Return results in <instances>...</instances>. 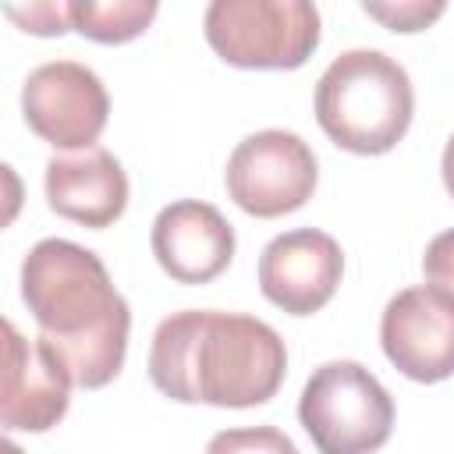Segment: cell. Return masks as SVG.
<instances>
[{"instance_id": "5b68a950", "label": "cell", "mask_w": 454, "mask_h": 454, "mask_svg": "<svg viewBox=\"0 0 454 454\" xmlns=\"http://www.w3.org/2000/svg\"><path fill=\"white\" fill-rule=\"evenodd\" d=\"M202 32L231 67L294 71L319 46V11L309 0H213Z\"/></svg>"}, {"instance_id": "5bb4252c", "label": "cell", "mask_w": 454, "mask_h": 454, "mask_svg": "<svg viewBox=\"0 0 454 454\" xmlns=\"http://www.w3.org/2000/svg\"><path fill=\"white\" fill-rule=\"evenodd\" d=\"M206 454H298L294 440L277 426H245V429H220Z\"/></svg>"}, {"instance_id": "3957f363", "label": "cell", "mask_w": 454, "mask_h": 454, "mask_svg": "<svg viewBox=\"0 0 454 454\" xmlns=\"http://www.w3.org/2000/svg\"><path fill=\"white\" fill-rule=\"evenodd\" d=\"M415 117L408 71L383 50H344L316 82V121L355 156L390 153Z\"/></svg>"}, {"instance_id": "8fae6325", "label": "cell", "mask_w": 454, "mask_h": 454, "mask_svg": "<svg viewBox=\"0 0 454 454\" xmlns=\"http://www.w3.org/2000/svg\"><path fill=\"white\" fill-rule=\"evenodd\" d=\"M160 270L177 284H209L234 259V227L202 199H177L163 206L149 231Z\"/></svg>"}, {"instance_id": "d6986e66", "label": "cell", "mask_w": 454, "mask_h": 454, "mask_svg": "<svg viewBox=\"0 0 454 454\" xmlns=\"http://www.w3.org/2000/svg\"><path fill=\"white\" fill-rule=\"evenodd\" d=\"M4 454H21V450H18V447H14L11 440H4Z\"/></svg>"}, {"instance_id": "52a82bcc", "label": "cell", "mask_w": 454, "mask_h": 454, "mask_svg": "<svg viewBox=\"0 0 454 454\" xmlns=\"http://www.w3.org/2000/svg\"><path fill=\"white\" fill-rule=\"evenodd\" d=\"M25 124L60 153L96 149L106 121L110 96L103 78L78 60H46L28 71L21 85Z\"/></svg>"}, {"instance_id": "ac0fdd59", "label": "cell", "mask_w": 454, "mask_h": 454, "mask_svg": "<svg viewBox=\"0 0 454 454\" xmlns=\"http://www.w3.org/2000/svg\"><path fill=\"white\" fill-rule=\"evenodd\" d=\"M440 174H443V188H447V192H450V199H454V135H450V138H447V145H443Z\"/></svg>"}, {"instance_id": "9a60e30c", "label": "cell", "mask_w": 454, "mask_h": 454, "mask_svg": "<svg viewBox=\"0 0 454 454\" xmlns=\"http://www.w3.org/2000/svg\"><path fill=\"white\" fill-rule=\"evenodd\" d=\"M362 11L383 21L390 32H422L443 14V4L440 0H387V4L365 0Z\"/></svg>"}, {"instance_id": "e0dca14e", "label": "cell", "mask_w": 454, "mask_h": 454, "mask_svg": "<svg viewBox=\"0 0 454 454\" xmlns=\"http://www.w3.org/2000/svg\"><path fill=\"white\" fill-rule=\"evenodd\" d=\"M422 273H426V284H436L454 294V231H443L426 245Z\"/></svg>"}, {"instance_id": "8992f818", "label": "cell", "mask_w": 454, "mask_h": 454, "mask_svg": "<svg viewBox=\"0 0 454 454\" xmlns=\"http://www.w3.org/2000/svg\"><path fill=\"white\" fill-rule=\"evenodd\" d=\"M319 181V163L309 142L284 128H266L241 138L227 160L223 184L238 209L273 220L301 209Z\"/></svg>"}, {"instance_id": "30bf717a", "label": "cell", "mask_w": 454, "mask_h": 454, "mask_svg": "<svg viewBox=\"0 0 454 454\" xmlns=\"http://www.w3.org/2000/svg\"><path fill=\"white\" fill-rule=\"evenodd\" d=\"M344 277V252L337 238L316 227L277 234L259 255V291L287 316L319 312Z\"/></svg>"}, {"instance_id": "ba28073f", "label": "cell", "mask_w": 454, "mask_h": 454, "mask_svg": "<svg viewBox=\"0 0 454 454\" xmlns=\"http://www.w3.org/2000/svg\"><path fill=\"white\" fill-rule=\"evenodd\" d=\"M380 344L390 365L415 383L454 376V294L436 284L397 291L380 316Z\"/></svg>"}, {"instance_id": "277c9868", "label": "cell", "mask_w": 454, "mask_h": 454, "mask_svg": "<svg viewBox=\"0 0 454 454\" xmlns=\"http://www.w3.org/2000/svg\"><path fill=\"white\" fill-rule=\"evenodd\" d=\"M298 422L319 454H372L390 440L394 397L362 362H323L301 387Z\"/></svg>"}, {"instance_id": "6da1fadb", "label": "cell", "mask_w": 454, "mask_h": 454, "mask_svg": "<svg viewBox=\"0 0 454 454\" xmlns=\"http://www.w3.org/2000/svg\"><path fill=\"white\" fill-rule=\"evenodd\" d=\"M21 301L74 387L99 390L124 369L131 309L92 248L67 238L35 241L21 262Z\"/></svg>"}, {"instance_id": "7a4b0ae2", "label": "cell", "mask_w": 454, "mask_h": 454, "mask_svg": "<svg viewBox=\"0 0 454 454\" xmlns=\"http://www.w3.org/2000/svg\"><path fill=\"white\" fill-rule=\"evenodd\" d=\"M284 376L280 333L245 312H170L149 344L153 387L181 404L255 408L280 390Z\"/></svg>"}, {"instance_id": "7c38bea8", "label": "cell", "mask_w": 454, "mask_h": 454, "mask_svg": "<svg viewBox=\"0 0 454 454\" xmlns=\"http://www.w3.org/2000/svg\"><path fill=\"white\" fill-rule=\"evenodd\" d=\"M43 188H46V206L57 216L92 231H103L114 220H121L131 192L121 160L103 145L50 156Z\"/></svg>"}, {"instance_id": "4fadbf2b", "label": "cell", "mask_w": 454, "mask_h": 454, "mask_svg": "<svg viewBox=\"0 0 454 454\" xmlns=\"http://www.w3.org/2000/svg\"><path fill=\"white\" fill-rule=\"evenodd\" d=\"M71 28L92 43L117 46L138 39L160 14L156 0H71Z\"/></svg>"}, {"instance_id": "2e32d148", "label": "cell", "mask_w": 454, "mask_h": 454, "mask_svg": "<svg viewBox=\"0 0 454 454\" xmlns=\"http://www.w3.org/2000/svg\"><path fill=\"white\" fill-rule=\"evenodd\" d=\"M4 14L32 35H64V32H71L67 4H53V0H39V4H28V7L4 4Z\"/></svg>"}, {"instance_id": "9c48e42d", "label": "cell", "mask_w": 454, "mask_h": 454, "mask_svg": "<svg viewBox=\"0 0 454 454\" xmlns=\"http://www.w3.org/2000/svg\"><path fill=\"white\" fill-rule=\"evenodd\" d=\"M71 372L57 351L39 337H21L4 319V380H0V422L7 433H46L71 404Z\"/></svg>"}]
</instances>
